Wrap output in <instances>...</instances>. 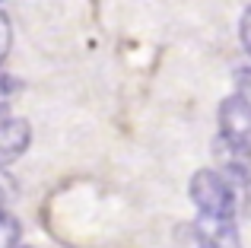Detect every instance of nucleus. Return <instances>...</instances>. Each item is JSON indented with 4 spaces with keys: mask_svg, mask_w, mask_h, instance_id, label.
<instances>
[{
    "mask_svg": "<svg viewBox=\"0 0 251 248\" xmlns=\"http://www.w3.org/2000/svg\"><path fill=\"white\" fill-rule=\"evenodd\" d=\"M10 48H13V25H10V16L0 10V64L6 61Z\"/></svg>",
    "mask_w": 251,
    "mask_h": 248,
    "instance_id": "7",
    "label": "nucleus"
},
{
    "mask_svg": "<svg viewBox=\"0 0 251 248\" xmlns=\"http://www.w3.org/2000/svg\"><path fill=\"white\" fill-rule=\"evenodd\" d=\"M16 200V181L6 175V169H0V217H6V207Z\"/></svg>",
    "mask_w": 251,
    "mask_h": 248,
    "instance_id": "6",
    "label": "nucleus"
},
{
    "mask_svg": "<svg viewBox=\"0 0 251 248\" xmlns=\"http://www.w3.org/2000/svg\"><path fill=\"white\" fill-rule=\"evenodd\" d=\"M239 38H242L245 54L251 57V3L245 6V13H242V19H239Z\"/></svg>",
    "mask_w": 251,
    "mask_h": 248,
    "instance_id": "9",
    "label": "nucleus"
},
{
    "mask_svg": "<svg viewBox=\"0 0 251 248\" xmlns=\"http://www.w3.org/2000/svg\"><path fill=\"white\" fill-rule=\"evenodd\" d=\"M19 248H29V245H19Z\"/></svg>",
    "mask_w": 251,
    "mask_h": 248,
    "instance_id": "11",
    "label": "nucleus"
},
{
    "mask_svg": "<svg viewBox=\"0 0 251 248\" xmlns=\"http://www.w3.org/2000/svg\"><path fill=\"white\" fill-rule=\"evenodd\" d=\"M197 245L201 248H242L239 229L232 220H213V217H197Z\"/></svg>",
    "mask_w": 251,
    "mask_h": 248,
    "instance_id": "4",
    "label": "nucleus"
},
{
    "mask_svg": "<svg viewBox=\"0 0 251 248\" xmlns=\"http://www.w3.org/2000/svg\"><path fill=\"white\" fill-rule=\"evenodd\" d=\"M0 248H19V223L13 213L0 217Z\"/></svg>",
    "mask_w": 251,
    "mask_h": 248,
    "instance_id": "5",
    "label": "nucleus"
},
{
    "mask_svg": "<svg viewBox=\"0 0 251 248\" xmlns=\"http://www.w3.org/2000/svg\"><path fill=\"white\" fill-rule=\"evenodd\" d=\"M188 194L194 200L201 217H213V220H235L239 210V198H235V185L216 169H197L191 175Z\"/></svg>",
    "mask_w": 251,
    "mask_h": 248,
    "instance_id": "1",
    "label": "nucleus"
},
{
    "mask_svg": "<svg viewBox=\"0 0 251 248\" xmlns=\"http://www.w3.org/2000/svg\"><path fill=\"white\" fill-rule=\"evenodd\" d=\"M32 143V124L25 118H6L0 121V169L16 162Z\"/></svg>",
    "mask_w": 251,
    "mask_h": 248,
    "instance_id": "3",
    "label": "nucleus"
},
{
    "mask_svg": "<svg viewBox=\"0 0 251 248\" xmlns=\"http://www.w3.org/2000/svg\"><path fill=\"white\" fill-rule=\"evenodd\" d=\"M19 93V83L13 80V76H6V74H0V108H6L10 105V99Z\"/></svg>",
    "mask_w": 251,
    "mask_h": 248,
    "instance_id": "10",
    "label": "nucleus"
},
{
    "mask_svg": "<svg viewBox=\"0 0 251 248\" xmlns=\"http://www.w3.org/2000/svg\"><path fill=\"white\" fill-rule=\"evenodd\" d=\"M235 96H242V99L248 102V108H251V67L235 70Z\"/></svg>",
    "mask_w": 251,
    "mask_h": 248,
    "instance_id": "8",
    "label": "nucleus"
},
{
    "mask_svg": "<svg viewBox=\"0 0 251 248\" xmlns=\"http://www.w3.org/2000/svg\"><path fill=\"white\" fill-rule=\"evenodd\" d=\"M220 137L226 147L251 153V108L235 93L220 102Z\"/></svg>",
    "mask_w": 251,
    "mask_h": 248,
    "instance_id": "2",
    "label": "nucleus"
}]
</instances>
